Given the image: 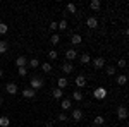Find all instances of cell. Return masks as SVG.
Wrapping results in <instances>:
<instances>
[{
  "mask_svg": "<svg viewBox=\"0 0 129 127\" xmlns=\"http://www.w3.org/2000/svg\"><path fill=\"white\" fill-rule=\"evenodd\" d=\"M66 9H67V12H69V14H76V12H78L76 4H67V7H66Z\"/></svg>",
  "mask_w": 129,
  "mask_h": 127,
  "instance_id": "cb8c5ba5",
  "label": "cell"
},
{
  "mask_svg": "<svg viewBox=\"0 0 129 127\" xmlns=\"http://www.w3.org/2000/svg\"><path fill=\"white\" fill-rule=\"evenodd\" d=\"M40 67H41V70H43L45 74H50V72H52V69H53V67H52V65L48 64V62H45V64H41Z\"/></svg>",
  "mask_w": 129,
  "mask_h": 127,
  "instance_id": "7402d4cb",
  "label": "cell"
},
{
  "mask_svg": "<svg viewBox=\"0 0 129 127\" xmlns=\"http://www.w3.org/2000/svg\"><path fill=\"white\" fill-rule=\"evenodd\" d=\"M93 96L96 98V100H105V98H107V89L105 88H96L93 91Z\"/></svg>",
  "mask_w": 129,
  "mask_h": 127,
  "instance_id": "7a4b0ae2",
  "label": "cell"
},
{
  "mask_svg": "<svg viewBox=\"0 0 129 127\" xmlns=\"http://www.w3.org/2000/svg\"><path fill=\"white\" fill-rule=\"evenodd\" d=\"M57 57H59V53H57L55 50H50V52H48V59L50 60H55Z\"/></svg>",
  "mask_w": 129,
  "mask_h": 127,
  "instance_id": "f546056e",
  "label": "cell"
},
{
  "mask_svg": "<svg viewBox=\"0 0 129 127\" xmlns=\"http://www.w3.org/2000/svg\"><path fill=\"white\" fill-rule=\"evenodd\" d=\"M9 125H10L9 117H7V115H2V117H0V127H9Z\"/></svg>",
  "mask_w": 129,
  "mask_h": 127,
  "instance_id": "d6986e66",
  "label": "cell"
},
{
  "mask_svg": "<svg viewBox=\"0 0 129 127\" xmlns=\"http://www.w3.org/2000/svg\"><path fill=\"white\" fill-rule=\"evenodd\" d=\"M2 103H4V98H2V96H0V105H2Z\"/></svg>",
  "mask_w": 129,
  "mask_h": 127,
  "instance_id": "74e56055",
  "label": "cell"
},
{
  "mask_svg": "<svg viewBox=\"0 0 129 127\" xmlns=\"http://www.w3.org/2000/svg\"><path fill=\"white\" fill-rule=\"evenodd\" d=\"M5 89H7V93H9V95H17V91H19V88H17V84H16V82H9V84L5 86Z\"/></svg>",
  "mask_w": 129,
  "mask_h": 127,
  "instance_id": "52a82bcc",
  "label": "cell"
},
{
  "mask_svg": "<svg viewBox=\"0 0 129 127\" xmlns=\"http://www.w3.org/2000/svg\"><path fill=\"white\" fill-rule=\"evenodd\" d=\"M81 41H83L81 34H72V36H71V43H72V45H79Z\"/></svg>",
  "mask_w": 129,
  "mask_h": 127,
  "instance_id": "ffe728a7",
  "label": "cell"
},
{
  "mask_svg": "<svg viewBox=\"0 0 129 127\" xmlns=\"http://www.w3.org/2000/svg\"><path fill=\"white\" fill-rule=\"evenodd\" d=\"M72 100H76V101H81V100H83V93H81L79 89H76V91L72 93Z\"/></svg>",
  "mask_w": 129,
  "mask_h": 127,
  "instance_id": "d4e9b609",
  "label": "cell"
},
{
  "mask_svg": "<svg viewBox=\"0 0 129 127\" xmlns=\"http://www.w3.org/2000/svg\"><path fill=\"white\" fill-rule=\"evenodd\" d=\"M67 84H69L67 77H59V81H57V88H59V89H66Z\"/></svg>",
  "mask_w": 129,
  "mask_h": 127,
  "instance_id": "4fadbf2b",
  "label": "cell"
},
{
  "mask_svg": "<svg viewBox=\"0 0 129 127\" xmlns=\"http://www.w3.org/2000/svg\"><path fill=\"white\" fill-rule=\"evenodd\" d=\"M50 43H52V45H59L60 43V36L59 34H52V36H50Z\"/></svg>",
  "mask_w": 129,
  "mask_h": 127,
  "instance_id": "4316f807",
  "label": "cell"
},
{
  "mask_svg": "<svg viewBox=\"0 0 129 127\" xmlns=\"http://www.w3.org/2000/svg\"><path fill=\"white\" fill-rule=\"evenodd\" d=\"M93 125H95V127L105 125V118L102 117V115H96V117H95V120H93Z\"/></svg>",
  "mask_w": 129,
  "mask_h": 127,
  "instance_id": "5bb4252c",
  "label": "cell"
},
{
  "mask_svg": "<svg viewBox=\"0 0 129 127\" xmlns=\"http://www.w3.org/2000/svg\"><path fill=\"white\" fill-rule=\"evenodd\" d=\"M115 81H117V84H119V86H124V84L127 82V76L120 74V76H117V79H115Z\"/></svg>",
  "mask_w": 129,
  "mask_h": 127,
  "instance_id": "44dd1931",
  "label": "cell"
},
{
  "mask_svg": "<svg viewBox=\"0 0 129 127\" xmlns=\"http://www.w3.org/2000/svg\"><path fill=\"white\" fill-rule=\"evenodd\" d=\"M60 107H62V110H71L72 101H71V100H67V98H62V100H60Z\"/></svg>",
  "mask_w": 129,
  "mask_h": 127,
  "instance_id": "7c38bea8",
  "label": "cell"
},
{
  "mask_svg": "<svg viewBox=\"0 0 129 127\" xmlns=\"http://www.w3.org/2000/svg\"><path fill=\"white\" fill-rule=\"evenodd\" d=\"M126 65H127V62H126V59H120V60H119V67H120V69H124Z\"/></svg>",
  "mask_w": 129,
  "mask_h": 127,
  "instance_id": "836d02e7",
  "label": "cell"
},
{
  "mask_svg": "<svg viewBox=\"0 0 129 127\" xmlns=\"http://www.w3.org/2000/svg\"><path fill=\"white\" fill-rule=\"evenodd\" d=\"M26 64H28V59H26L24 55H19V57L16 59V65H17V69L19 67H26Z\"/></svg>",
  "mask_w": 129,
  "mask_h": 127,
  "instance_id": "8fae6325",
  "label": "cell"
},
{
  "mask_svg": "<svg viewBox=\"0 0 129 127\" xmlns=\"http://www.w3.org/2000/svg\"><path fill=\"white\" fill-rule=\"evenodd\" d=\"M71 117H72V120H76V122H81V120H83V110H79V108L72 110Z\"/></svg>",
  "mask_w": 129,
  "mask_h": 127,
  "instance_id": "8992f818",
  "label": "cell"
},
{
  "mask_svg": "<svg viewBox=\"0 0 129 127\" xmlns=\"http://www.w3.org/2000/svg\"><path fill=\"white\" fill-rule=\"evenodd\" d=\"M62 70H64V74H71L74 70V67H72L71 62H66V64H62Z\"/></svg>",
  "mask_w": 129,
  "mask_h": 127,
  "instance_id": "2e32d148",
  "label": "cell"
},
{
  "mask_svg": "<svg viewBox=\"0 0 129 127\" xmlns=\"http://www.w3.org/2000/svg\"><path fill=\"white\" fill-rule=\"evenodd\" d=\"M7 31H9V26L5 22H0V34H7Z\"/></svg>",
  "mask_w": 129,
  "mask_h": 127,
  "instance_id": "f1b7e54d",
  "label": "cell"
},
{
  "mask_svg": "<svg viewBox=\"0 0 129 127\" xmlns=\"http://www.w3.org/2000/svg\"><path fill=\"white\" fill-rule=\"evenodd\" d=\"M45 86V81H43V77H38V76H33L31 77V81H29V88L31 89H41Z\"/></svg>",
  "mask_w": 129,
  "mask_h": 127,
  "instance_id": "6da1fadb",
  "label": "cell"
},
{
  "mask_svg": "<svg viewBox=\"0 0 129 127\" xmlns=\"http://www.w3.org/2000/svg\"><path fill=\"white\" fill-rule=\"evenodd\" d=\"M79 60H81V64H83V65H86V64L91 62V55H89V53H83V55L79 57Z\"/></svg>",
  "mask_w": 129,
  "mask_h": 127,
  "instance_id": "e0dca14e",
  "label": "cell"
},
{
  "mask_svg": "<svg viewBox=\"0 0 129 127\" xmlns=\"http://www.w3.org/2000/svg\"><path fill=\"white\" fill-rule=\"evenodd\" d=\"M28 64H29L31 69H38V67H40V60H38V59H31Z\"/></svg>",
  "mask_w": 129,
  "mask_h": 127,
  "instance_id": "484cf974",
  "label": "cell"
},
{
  "mask_svg": "<svg viewBox=\"0 0 129 127\" xmlns=\"http://www.w3.org/2000/svg\"><path fill=\"white\" fill-rule=\"evenodd\" d=\"M107 76H115V67L109 65V67H107Z\"/></svg>",
  "mask_w": 129,
  "mask_h": 127,
  "instance_id": "d6a6232c",
  "label": "cell"
},
{
  "mask_svg": "<svg viewBox=\"0 0 129 127\" xmlns=\"http://www.w3.org/2000/svg\"><path fill=\"white\" fill-rule=\"evenodd\" d=\"M117 117H119V120H126L127 118V108L124 107V105H120L117 108Z\"/></svg>",
  "mask_w": 129,
  "mask_h": 127,
  "instance_id": "3957f363",
  "label": "cell"
},
{
  "mask_svg": "<svg viewBox=\"0 0 129 127\" xmlns=\"http://www.w3.org/2000/svg\"><path fill=\"white\" fill-rule=\"evenodd\" d=\"M57 29L66 31V29H67V21H66V19H62L60 22H57Z\"/></svg>",
  "mask_w": 129,
  "mask_h": 127,
  "instance_id": "603a6c76",
  "label": "cell"
},
{
  "mask_svg": "<svg viewBox=\"0 0 129 127\" xmlns=\"http://www.w3.org/2000/svg\"><path fill=\"white\" fill-rule=\"evenodd\" d=\"M4 77V70H2V69H0V79Z\"/></svg>",
  "mask_w": 129,
  "mask_h": 127,
  "instance_id": "8d00e7d4",
  "label": "cell"
},
{
  "mask_svg": "<svg viewBox=\"0 0 129 127\" xmlns=\"http://www.w3.org/2000/svg\"><path fill=\"white\" fill-rule=\"evenodd\" d=\"M22 96L28 98V100H33V98L36 96V91L31 89V88H24V89H22Z\"/></svg>",
  "mask_w": 129,
  "mask_h": 127,
  "instance_id": "277c9868",
  "label": "cell"
},
{
  "mask_svg": "<svg viewBox=\"0 0 129 127\" xmlns=\"http://www.w3.org/2000/svg\"><path fill=\"white\" fill-rule=\"evenodd\" d=\"M93 67H95V69H103V67H105V59H103V57H96V59H93Z\"/></svg>",
  "mask_w": 129,
  "mask_h": 127,
  "instance_id": "5b68a950",
  "label": "cell"
},
{
  "mask_svg": "<svg viewBox=\"0 0 129 127\" xmlns=\"http://www.w3.org/2000/svg\"><path fill=\"white\" fill-rule=\"evenodd\" d=\"M9 50V43L7 41H0V53H5Z\"/></svg>",
  "mask_w": 129,
  "mask_h": 127,
  "instance_id": "83f0119b",
  "label": "cell"
},
{
  "mask_svg": "<svg viewBox=\"0 0 129 127\" xmlns=\"http://www.w3.org/2000/svg\"><path fill=\"white\" fill-rule=\"evenodd\" d=\"M52 96L55 98V100H62V96H64V89H59V88H55L53 91H52Z\"/></svg>",
  "mask_w": 129,
  "mask_h": 127,
  "instance_id": "9a60e30c",
  "label": "cell"
},
{
  "mask_svg": "<svg viewBox=\"0 0 129 127\" xmlns=\"http://www.w3.org/2000/svg\"><path fill=\"white\" fill-rule=\"evenodd\" d=\"M100 7H102V4H100V0H91V4H89V9L91 10H100Z\"/></svg>",
  "mask_w": 129,
  "mask_h": 127,
  "instance_id": "ac0fdd59",
  "label": "cell"
},
{
  "mask_svg": "<svg viewBox=\"0 0 129 127\" xmlns=\"http://www.w3.org/2000/svg\"><path fill=\"white\" fill-rule=\"evenodd\" d=\"M60 120V122H67V120H69V117H67V115H66V112H62V113H59V117H57Z\"/></svg>",
  "mask_w": 129,
  "mask_h": 127,
  "instance_id": "1f68e13d",
  "label": "cell"
},
{
  "mask_svg": "<svg viewBox=\"0 0 129 127\" xmlns=\"http://www.w3.org/2000/svg\"><path fill=\"white\" fill-rule=\"evenodd\" d=\"M86 26H88L89 29L98 28V19H96V17H88V19H86Z\"/></svg>",
  "mask_w": 129,
  "mask_h": 127,
  "instance_id": "9c48e42d",
  "label": "cell"
},
{
  "mask_svg": "<svg viewBox=\"0 0 129 127\" xmlns=\"http://www.w3.org/2000/svg\"><path fill=\"white\" fill-rule=\"evenodd\" d=\"M45 127H55V125H53L52 122H48V124H47V125H45Z\"/></svg>",
  "mask_w": 129,
  "mask_h": 127,
  "instance_id": "d590c367",
  "label": "cell"
},
{
  "mask_svg": "<svg viewBox=\"0 0 129 127\" xmlns=\"http://www.w3.org/2000/svg\"><path fill=\"white\" fill-rule=\"evenodd\" d=\"M102 127H110V125H102Z\"/></svg>",
  "mask_w": 129,
  "mask_h": 127,
  "instance_id": "f35d334b",
  "label": "cell"
},
{
  "mask_svg": "<svg viewBox=\"0 0 129 127\" xmlns=\"http://www.w3.org/2000/svg\"><path fill=\"white\" fill-rule=\"evenodd\" d=\"M66 59L67 60H76L78 59V52H76L74 48H69L67 52H66Z\"/></svg>",
  "mask_w": 129,
  "mask_h": 127,
  "instance_id": "30bf717a",
  "label": "cell"
},
{
  "mask_svg": "<svg viewBox=\"0 0 129 127\" xmlns=\"http://www.w3.org/2000/svg\"><path fill=\"white\" fill-rule=\"evenodd\" d=\"M57 29V22H50V31H55Z\"/></svg>",
  "mask_w": 129,
  "mask_h": 127,
  "instance_id": "e575fe53",
  "label": "cell"
},
{
  "mask_svg": "<svg viewBox=\"0 0 129 127\" xmlns=\"http://www.w3.org/2000/svg\"><path fill=\"white\" fill-rule=\"evenodd\" d=\"M17 74H19L21 77H24V76L28 74V69H26V67H19V69H17Z\"/></svg>",
  "mask_w": 129,
  "mask_h": 127,
  "instance_id": "4dcf8cb0",
  "label": "cell"
},
{
  "mask_svg": "<svg viewBox=\"0 0 129 127\" xmlns=\"http://www.w3.org/2000/svg\"><path fill=\"white\" fill-rule=\"evenodd\" d=\"M74 82H76L78 89H81V88H84V86H86V77H84V76H76Z\"/></svg>",
  "mask_w": 129,
  "mask_h": 127,
  "instance_id": "ba28073f",
  "label": "cell"
}]
</instances>
